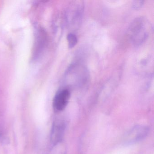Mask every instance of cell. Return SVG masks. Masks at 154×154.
I'll use <instances>...</instances> for the list:
<instances>
[{"label":"cell","instance_id":"cell-7","mask_svg":"<svg viewBox=\"0 0 154 154\" xmlns=\"http://www.w3.org/2000/svg\"><path fill=\"white\" fill-rule=\"evenodd\" d=\"M66 148L63 142L53 145L48 154H66Z\"/></svg>","mask_w":154,"mask_h":154},{"label":"cell","instance_id":"cell-9","mask_svg":"<svg viewBox=\"0 0 154 154\" xmlns=\"http://www.w3.org/2000/svg\"><path fill=\"white\" fill-rule=\"evenodd\" d=\"M144 1H134L132 3V8L135 10H139L142 8L144 4Z\"/></svg>","mask_w":154,"mask_h":154},{"label":"cell","instance_id":"cell-5","mask_svg":"<svg viewBox=\"0 0 154 154\" xmlns=\"http://www.w3.org/2000/svg\"><path fill=\"white\" fill-rule=\"evenodd\" d=\"M71 96L70 90L63 88L57 92L53 100V107L56 112L63 110L67 106Z\"/></svg>","mask_w":154,"mask_h":154},{"label":"cell","instance_id":"cell-8","mask_svg":"<svg viewBox=\"0 0 154 154\" xmlns=\"http://www.w3.org/2000/svg\"><path fill=\"white\" fill-rule=\"evenodd\" d=\"M68 47L70 48H73L77 45L78 38L75 34L72 33H69L67 36Z\"/></svg>","mask_w":154,"mask_h":154},{"label":"cell","instance_id":"cell-1","mask_svg":"<svg viewBox=\"0 0 154 154\" xmlns=\"http://www.w3.org/2000/svg\"><path fill=\"white\" fill-rule=\"evenodd\" d=\"M151 30V26L148 20L139 17L133 20L129 26L127 35L134 45L139 46L147 39Z\"/></svg>","mask_w":154,"mask_h":154},{"label":"cell","instance_id":"cell-4","mask_svg":"<svg viewBox=\"0 0 154 154\" xmlns=\"http://www.w3.org/2000/svg\"><path fill=\"white\" fill-rule=\"evenodd\" d=\"M149 131L147 126L137 125L133 127L127 132L124 136V141L128 145L137 143L146 137Z\"/></svg>","mask_w":154,"mask_h":154},{"label":"cell","instance_id":"cell-2","mask_svg":"<svg viewBox=\"0 0 154 154\" xmlns=\"http://www.w3.org/2000/svg\"><path fill=\"white\" fill-rule=\"evenodd\" d=\"M69 87H82L89 80V73L82 64L75 63L70 66L66 73Z\"/></svg>","mask_w":154,"mask_h":154},{"label":"cell","instance_id":"cell-6","mask_svg":"<svg viewBox=\"0 0 154 154\" xmlns=\"http://www.w3.org/2000/svg\"><path fill=\"white\" fill-rule=\"evenodd\" d=\"M65 128L66 124L63 120L59 119L54 122L50 136V140L52 146L62 142Z\"/></svg>","mask_w":154,"mask_h":154},{"label":"cell","instance_id":"cell-3","mask_svg":"<svg viewBox=\"0 0 154 154\" xmlns=\"http://www.w3.org/2000/svg\"><path fill=\"white\" fill-rule=\"evenodd\" d=\"M84 9V3L80 1L73 2L69 5L66 19L70 29L74 30L78 28L82 22Z\"/></svg>","mask_w":154,"mask_h":154}]
</instances>
